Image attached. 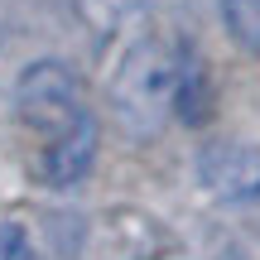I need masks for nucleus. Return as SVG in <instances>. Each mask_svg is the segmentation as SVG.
<instances>
[{"label":"nucleus","instance_id":"6","mask_svg":"<svg viewBox=\"0 0 260 260\" xmlns=\"http://www.w3.org/2000/svg\"><path fill=\"white\" fill-rule=\"evenodd\" d=\"M178 116H183L188 125H198L207 116V73L203 63H198L193 53L183 58V82H178Z\"/></svg>","mask_w":260,"mask_h":260},{"label":"nucleus","instance_id":"5","mask_svg":"<svg viewBox=\"0 0 260 260\" xmlns=\"http://www.w3.org/2000/svg\"><path fill=\"white\" fill-rule=\"evenodd\" d=\"M222 10V24L246 53L260 58V0H217Z\"/></svg>","mask_w":260,"mask_h":260},{"label":"nucleus","instance_id":"1","mask_svg":"<svg viewBox=\"0 0 260 260\" xmlns=\"http://www.w3.org/2000/svg\"><path fill=\"white\" fill-rule=\"evenodd\" d=\"M188 48H174L169 39H135L111 73V111L130 135H159L169 116H178V82H183Z\"/></svg>","mask_w":260,"mask_h":260},{"label":"nucleus","instance_id":"8","mask_svg":"<svg viewBox=\"0 0 260 260\" xmlns=\"http://www.w3.org/2000/svg\"><path fill=\"white\" fill-rule=\"evenodd\" d=\"M0 260H39L34 241L19 222H0Z\"/></svg>","mask_w":260,"mask_h":260},{"label":"nucleus","instance_id":"4","mask_svg":"<svg viewBox=\"0 0 260 260\" xmlns=\"http://www.w3.org/2000/svg\"><path fill=\"white\" fill-rule=\"evenodd\" d=\"M92 159H96V116L82 111L73 125L48 135V149H44V159H39V178H44L48 188H73V183L87 178Z\"/></svg>","mask_w":260,"mask_h":260},{"label":"nucleus","instance_id":"3","mask_svg":"<svg viewBox=\"0 0 260 260\" xmlns=\"http://www.w3.org/2000/svg\"><path fill=\"white\" fill-rule=\"evenodd\" d=\"M198 188L207 198L226 207H241V203H260V149L241 145V140H217L198 154L193 164Z\"/></svg>","mask_w":260,"mask_h":260},{"label":"nucleus","instance_id":"7","mask_svg":"<svg viewBox=\"0 0 260 260\" xmlns=\"http://www.w3.org/2000/svg\"><path fill=\"white\" fill-rule=\"evenodd\" d=\"M77 10L96 34H111V29H121L125 19H135L145 10V0H77Z\"/></svg>","mask_w":260,"mask_h":260},{"label":"nucleus","instance_id":"2","mask_svg":"<svg viewBox=\"0 0 260 260\" xmlns=\"http://www.w3.org/2000/svg\"><path fill=\"white\" fill-rule=\"evenodd\" d=\"M15 106H19V116H24L34 130H48V135H58L63 125H73L77 116L87 111L82 96H77L73 68L58 63V58H39V63H29L24 73H19Z\"/></svg>","mask_w":260,"mask_h":260}]
</instances>
